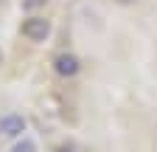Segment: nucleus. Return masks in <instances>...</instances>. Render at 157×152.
<instances>
[{"instance_id":"nucleus-1","label":"nucleus","mask_w":157,"mask_h":152,"mask_svg":"<svg viewBox=\"0 0 157 152\" xmlns=\"http://www.w3.org/2000/svg\"><path fill=\"white\" fill-rule=\"evenodd\" d=\"M20 31H23V37L31 40V42H45L51 37V20H45V17H39V14H31V17L23 20Z\"/></svg>"},{"instance_id":"nucleus-2","label":"nucleus","mask_w":157,"mask_h":152,"mask_svg":"<svg viewBox=\"0 0 157 152\" xmlns=\"http://www.w3.org/2000/svg\"><path fill=\"white\" fill-rule=\"evenodd\" d=\"M28 130V121L25 116H20V113H6V116H0V135L9 138V141H17L23 138Z\"/></svg>"},{"instance_id":"nucleus-3","label":"nucleus","mask_w":157,"mask_h":152,"mask_svg":"<svg viewBox=\"0 0 157 152\" xmlns=\"http://www.w3.org/2000/svg\"><path fill=\"white\" fill-rule=\"evenodd\" d=\"M53 70H56V76H62V79H73V76L82 70V59H78L76 54H70V51H62V54L53 56Z\"/></svg>"},{"instance_id":"nucleus-4","label":"nucleus","mask_w":157,"mask_h":152,"mask_svg":"<svg viewBox=\"0 0 157 152\" xmlns=\"http://www.w3.org/2000/svg\"><path fill=\"white\" fill-rule=\"evenodd\" d=\"M9 152H39V144H36L31 135H23V138H17V141L11 144Z\"/></svg>"},{"instance_id":"nucleus-5","label":"nucleus","mask_w":157,"mask_h":152,"mask_svg":"<svg viewBox=\"0 0 157 152\" xmlns=\"http://www.w3.org/2000/svg\"><path fill=\"white\" fill-rule=\"evenodd\" d=\"M56 152H84L78 144H73V141H65V144H59L56 146Z\"/></svg>"},{"instance_id":"nucleus-6","label":"nucleus","mask_w":157,"mask_h":152,"mask_svg":"<svg viewBox=\"0 0 157 152\" xmlns=\"http://www.w3.org/2000/svg\"><path fill=\"white\" fill-rule=\"evenodd\" d=\"M48 3V0H23V9L25 11H36V9H42Z\"/></svg>"},{"instance_id":"nucleus-7","label":"nucleus","mask_w":157,"mask_h":152,"mask_svg":"<svg viewBox=\"0 0 157 152\" xmlns=\"http://www.w3.org/2000/svg\"><path fill=\"white\" fill-rule=\"evenodd\" d=\"M115 3H121V6H132V3H137V0H115Z\"/></svg>"},{"instance_id":"nucleus-8","label":"nucleus","mask_w":157,"mask_h":152,"mask_svg":"<svg viewBox=\"0 0 157 152\" xmlns=\"http://www.w3.org/2000/svg\"><path fill=\"white\" fill-rule=\"evenodd\" d=\"M0 65H3V51H0Z\"/></svg>"}]
</instances>
